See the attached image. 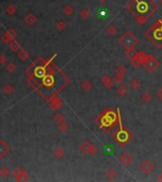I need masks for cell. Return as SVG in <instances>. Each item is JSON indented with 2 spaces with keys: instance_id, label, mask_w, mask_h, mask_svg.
<instances>
[{
  "instance_id": "1",
  "label": "cell",
  "mask_w": 162,
  "mask_h": 182,
  "mask_svg": "<svg viewBox=\"0 0 162 182\" xmlns=\"http://www.w3.org/2000/svg\"><path fill=\"white\" fill-rule=\"evenodd\" d=\"M127 10L139 24L143 25L150 16L156 12L158 5L153 0H131L127 4Z\"/></svg>"
},
{
  "instance_id": "2",
  "label": "cell",
  "mask_w": 162,
  "mask_h": 182,
  "mask_svg": "<svg viewBox=\"0 0 162 182\" xmlns=\"http://www.w3.org/2000/svg\"><path fill=\"white\" fill-rule=\"evenodd\" d=\"M118 121V114L115 112L113 108L110 107L105 109L102 114L98 116V118L95 120V123L99 126V128L103 129L105 133H109L116 127Z\"/></svg>"
},
{
  "instance_id": "3",
  "label": "cell",
  "mask_w": 162,
  "mask_h": 182,
  "mask_svg": "<svg viewBox=\"0 0 162 182\" xmlns=\"http://www.w3.org/2000/svg\"><path fill=\"white\" fill-rule=\"evenodd\" d=\"M118 118H119L120 129L117 130L112 135V137L120 146L123 147L125 144H127V143L133 139V134L129 131V129L126 128L125 126H123V124H122L121 120H120V109H118Z\"/></svg>"
},
{
  "instance_id": "4",
  "label": "cell",
  "mask_w": 162,
  "mask_h": 182,
  "mask_svg": "<svg viewBox=\"0 0 162 182\" xmlns=\"http://www.w3.org/2000/svg\"><path fill=\"white\" fill-rule=\"evenodd\" d=\"M118 41L120 43V45H121L122 47H123V48L125 49V51L135 48V47L137 45L138 42H139L138 39H137V37L130 30H126L124 33L119 38Z\"/></svg>"
},
{
  "instance_id": "5",
  "label": "cell",
  "mask_w": 162,
  "mask_h": 182,
  "mask_svg": "<svg viewBox=\"0 0 162 182\" xmlns=\"http://www.w3.org/2000/svg\"><path fill=\"white\" fill-rule=\"evenodd\" d=\"M160 65V63L159 61L155 58L154 56H152V55H149L148 54V58H147V61L145 62V64L142 65V67L146 69L148 72H154V71L158 68V67Z\"/></svg>"
},
{
  "instance_id": "6",
  "label": "cell",
  "mask_w": 162,
  "mask_h": 182,
  "mask_svg": "<svg viewBox=\"0 0 162 182\" xmlns=\"http://www.w3.org/2000/svg\"><path fill=\"white\" fill-rule=\"evenodd\" d=\"M80 150L85 154V155H96L98 154L99 150L98 148L92 143H90L88 140H85L82 144L80 145Z\"/></svg>"
},
{
  "instance_id": "7",
  "label": "cell",
  "mask_w": 162,
  "mask_h": 182,
  "mask_svg": "<svg viewBox=\"0 0 162 182\" xmlns=\"http://www.w3.org/2000/svg\"><path fill=\"white\" fill-rule=\"evenodd\" d=\"M13 175L14 176L16 181H29L30 180V176L27 175L26 171L24 169H22L21 167H16L13 171Z\"/></svg>"
},
{
  "instance_id": "8",
  "label": "cell",
  "mask_w": 162,
  "mask_h": 182,
  "mask_svg": "<svg viewBox=\"0 0 162 182\" xmlns=\"http://www.w3.org/2000/svg\"><path fill=\"white\" fill-rule=\"evenodd\" d=\"M119 161H120V163L122 165V166L128 167V166H130V165L133 163L134 157H133V156L131 155L129 152L124 151V152L122 153L121 155L119 157Z\"/></svg>"
},
{
  "instance_id": "9",
  "label": "cell",
  "mask_w": 162,
  "mask_h": 182,
  "mask_svg": "<svg viewBox=\"0 0 162 182\" xmlns=\"http://www.w3.org/2000/svg\"><path fill=\"white\" fill-rule=\"evenodd\" d=\"M139 168H140V170L145 175H150L155 169V164L151 160H149V159H146V160H144L139 165Z\"/></svg>"
},
{
  "instance_id": "10",
  "label": "cell",
  "mask_w": 162,
  "mask_h": 182,
  "mask_svg": "<svg viewBox=\"0 0 162 182\" xmlns=\"http://www.w3.org/2000/svg\"><path fill=\"white\" fill-rule=\"evenodd\" d=\"M10 148L8 143L3 140H0V158H3L6 157L10 153Z\"/></svg>"
},
{
  "instance_id": "11",
  "label": "cell",
  "mask_w": 162,
  "mask_h": 182,
  "mask_svg": "<svg viewBox=\"0 0 162 182\" xmlns=\"http://www.w3.org/2000/svg\"><path fill=\"white\" fill-rule=\"evenodd\" d=\"M100 81H102V82L104 85V86L107 88L108 90L112 89L113 86H114V82L113 80L110 78L109 76L107 75H103L102 78H100Z\"/></svg>"
},
{
  "instance_id": "12",
  "label": "cell",
  "mask_w": 162,
  "mask_h": 182,
  "mask_svg": "<svg viewBox=\"0 0 162 182\" xmlns=\"http://www.w3.org/2000/svg\"><path fill=\"white\" fill-rule=\"evenodd\" d=\"M8 45H9V48H10V51H12L13 52H18L19 51H20V49H21V44L17 41V40H13V41H10L9 44H8Z\"/></svg>"
},
{
  "instance_id": "13",
  "label": "cell",
  "mask_w": 162,
  "mask_h": 182,
  "mask_svg": "<svg viewBox=\"0 0 162 182\" xmlns=\"http://www.w3.org/2000/svg\"><path fill=\"white\" fill-rule=\"evenodd\" d=\"M63 104H64V103L62 102V100H60V99L57 98V99L52 100V102L49 103V105L52 110H58L63 106Z\"/></svg>"
},
{
  "instance_id": "14",
  "label": "cell",
  "mask_w": 162,
  "mask_h": 182,
  "mask_svg": "<svg viewBox=\"0 0 162 182\" xmlns=\"http://www.w3.org/2000/svg\"><path fill=\"white\" fill-rule=\"evenodd\" d=\"M34 75L37 78H44L46 75V67L45 65H41L34 69Z\"/></svg>"
},
{
  "instance_id": "15",
  "label": "cell",
  "mask_w": 162,
  "mask_h": 182,
  "mask_svg": "<svg viewBox=\"0 0 162 182\" xmlns=\"http://www.w3.org/2000/svg\"><path fill=\"white\" fill-rule=\"evenodd\" d=\"M25 22L30 26H33L37 22V16L33 13H29L25 17Z\"/></svg>"
},
{
  "instance_id": "16",
  "label": "cell",
  "mask_w": 162,
  "mask_h": 182,
  "mask_svg": "<svg viewBox=\"0 0 162 182\" xmlns=\"http://www.w3.org/2000/svg\"><path fill=\"white\" fill-rule=\"evenodd\" d=\"M43 84L48 86V87H50V86H52L53 84H54V79H53V77L51 75H48L46 76L45 75L44 77V79H43Z\"/></svg>"
},
{
  "instance_id": "17",
  "label": "cell",
  "mask_w": 162,
  "mask_h": 182,
  "mask_svg": "<svg viewBox=\"0 0 162 182\" xmlns=\"http://www.w3.org/2000/svg\"><path fill=\"white\" fill-rule=\"evenodd\" d=\"M75 9L71 6V5H65L63 8V13L66 16H71L72 14L74 13Z\"/></svg>"
},
{
  "instance_id": "18",
  "label": "cell",
  "mask_w": 162,
  "mask_h": 182,
  "mask_svg": "<svg viewBox=\"0 0 162 182\" xmlns=\"http://www.w3.org/2000/svg\"><path fill=\"white\" fill-rule=\"evenodd\" d=\"M117 93H118V95H120V97H124L128 94V88L126 85H120L118 89H117Z\"/></svg>"
},
{
  "instance_id": "19",
  "label": "cell",
  "mask_w": 162,
  "mask_h": 182,
  "mask_svg": "<svg viewBox=\"0 0 162 182\" xmlns=\"http://www.w3.org/2000/svg\"><path fill=\"white\" fill-rule=\"evenodd\" d=\"M18 58L22 61H27L30 58V53L26 49H20L18 51Z\"/></svg>"
},
{
  "instance_id": "20",
  "label": "cell",
  "mask_w": 162,
  "mask_h": 182,
  "mask_svg": "<svg viewBox=\"0 0 162 182\" xmlns=\"http://www.w3.org/2000/svg\"><path fill=\"white\" fill-rule=\"evenodd\" d=\"M105 175H106V178H108V179H114V178H116L117 176L119 175V173L117 172L116 170H114V169H109V170L106 171Z\"/></svg>"
},
{
  "instance_id": "21",
  "label": "cell",
  "mask_w": 162,
  "mask_h": 182,
  "mask_svg": "<svg viewBox=\"0 0 162 182\" xmlns=\"http://www.w3.org/2000/svg\"><path fill=\"white\" fill-rule=\"evenodd\" d=\"M129 85L131 87V89L133 90H137L139 87H140V82H139L137 78H134L130 81Z\"/></svg>"
},
{
  "instance_id": "22",
  "label": "cell",
  "mask_w": 162,
  "mask_h": 182,
  "mask_svg": "<svg viewBox=\"0 0 162 182\" xmlns=\"http://www.w3.org/2000/svg\"><path fill=\"white\" fill-rule=\"evenodd\" d=\"M81 88L83 90V91H85V92H88V91H90L91 90V88H92V84L89 81H83L82 82V85H81Z\"/></svg>"
},
{
  "instance_id": "23",
  "label": "cell",
  "mask_w": 162,
  "mask_h": 182,
  "mask_svg": "<svg viewBox=\"0 0 162 182\" xmlns=\"http://www.w3.org/2000/svg\"><path fill=\"white\" fill-rule=\"evenodd\" d=\"M10 171L8 167H1L0 168V178H7L8 176L10 175Z\"/></svg>"
},
{
  "instance_id": "24",
  "label": "cell",
  "mask_w": 162,
  "mask_h": 182,
  "mask_svg": "<svg viewBox=\"0 0 162 182\" xmlns=\"http://www.w3.org/2000/svg\"><path fill=\"white\" fill-rule=\"evenodd\" d=\"M90 15H91V13H90V10H89L88 9L86 8H83L81 12H80V16H81V18L82 19H88L89 17H90Z\"/></svg>"
},
{
  "instance_id": "25",
  "label": "cell",
  "mask_w": 162,
  "mask_h": 182,
  "mask_svg": "<svg viewBox=\"0 0 162 182\" xmlns=\"http://www.w3.org/2000/svg\"><path fill=\"white\" fill-rule=\"evenodd\" d=\"M54 154V157L58 158V159H61V158H63L65 157V151H64V149L62 148H57V149H55V151L53 152Z\"/></svg>"
},
{
  "instance_id": "26",
  "label": "cell",
  "mask_w": 162,
  "mask_h": 182,
  "mask_svg": "<svg viewBox=\"0 0 162 182\" xmlns=\"http://www.w3.org/2000/svg\"><path fill=\"white\" fill-rule=\"evenodd\" d=\"M5 35L8 36L10 39L13 41V40L15 39L16 36H17V33H16V31L13 29H9L6 32H5Z\"/></svg>"
},
{
  "instance_id": "27",
  "label": "cell",
  "mask_w": 162,
  "mask_h": 182,
  "mask_svg": "<svg viewBox=\"0 0 162 182\" xmlns=\"http://www.w3.org/2000/svg\"><path fill=\"white\" fill-rule=\"evenodd\" d=\"M65 116L62 114V113H57L56 115L54 116V118H53V120H54V121L55 123H56L57 124H60V123H64L65 121Z\"/></svg>"
},
{
  "instance_id": "28",
  "label": "cell",
  "mask_w": 162,
  "mask_h": 182,
  "mask_svg": "<svg viewBox=\"0 0 162 182\" xmlns=\"http://www.w3.org/2000/svg\"><path fill=\"white\" fill-rule=\"evenodd\" d=\"M112 80L114 82V84H116V85H121L122 82H123V80H124V77H123V75H120V74H117L116 73V75L113 77Z\"/></svg>"
},
{
  "instance_id": "29",
  "label": "cell",
  "mask_w": 162,
  "mask_h": 182,
  "mask_svg": "<svg viewBox=\"0 0 162 182\" xmlns=\"http://www.w3.org/2000/svg\"><path fill=\"white\" fill-rule=\"evenodd\" d=\"M137 51H136L135 48H132V49H128V51H126L125 52V55H126V57L128 59H133L134 57H136L137 56Z\"/></svg>"
},
{
  "instance_id": "30",
  "label": "cell",
  "mask_w": 162,
  "mask_h": 182,
  "mask_svg": "<svg viewBox=\"0 0 162 182\" xmlns=\"http://www.w3.org/2000/svg\"><path fill=\"white\" fill-rule=\"evenodd\" d=\"M106 32H107V34L113 36V35H115L117 33V32H118V29H117L115 26L110 25L109 27H107V29H106Z\"/></svg>"
},
{
  "instance_id": "31",
  "label": "cell",
  "mask_w": 162,
  "mask_h": 182,
  "mask_svg": "<svg viewBox=\"0 0 162 182\" xmlns=\"http://www.w3.org/2000/svg\"><path fill=\"white\" fill-rule=\"evenodd\" d=\"M141 99H142V101H143L144 103H150L151 101H152L153 97H152V95H151L150 92H145L144 94H142Z\"/></svg>"
},
{
  "instance_id": "32",
  "label": "cell",
  "mask_w": 162,
  "mask_h": 182,
  "mask_svg": "<svg viewBox=\"0 0 162 182\" xmlns=\"http://www.w3.org/2000/svg\"><path fill=\"white\" fill-rule=\"evenodd\" d=\"M127 72V69L126 68L124 67V65H119L118 68H116V73L117 74H120V75H125Z\"/></svg>"
},
{
  "instance_id": "33",
  "label": "cell",
  "mask_w": 162,
  "mask_h": 182,
  "mask_svg": "<svg viewBox=\"0 0 162 182\" xmlns=\"http://www.w3.org/2000/svg\"><path fill=\"white\" fill-rule=\"evenodd\" d=\"M69 129V125L66 123H60V124H58V130L60 131V132H66Z\"/></svg>"
},
{
  "instance_id": "34",
  "label": "cell",
  "mask_w": 162,
  "mask_h": 182,
  "mask_svg": "<svg viewBox=\"0 0 162 182\" xmlns=\"http://www.w3.org/2000/svg\"><path fill=\"white\" fill-rule=\"evenodd\" d=\"M130 61H131V65L135 68H138L139 67H141V64H140V62H139V60H138V58L137 56L134 57L133 59H131Z\"/></svg>"
},
{
  "instance_id": "35",
  "label": "cell",
  "mask_w": 162,
  "mask_h": 182,
  "mask_svg": "<svg viewBox=\"0 0 162 182\" xmlns=\"http://www.w3.org/2000/svg\"><path fill=\"white\" fill-rule=\"evenodd\" d=\"M13 90H14L13 86L10 85H6L4 86V92H5V94H7V95H10L13 92Z\"/></svg>"
},
{
  "instance_id": "36",
  "label": "cell",
  "mask_w": 162,
  "mask_h": 182,
  "mask_svg": "<svg viewBox=\"0 0 162 182\" xmlns=\"http://www.w3.org/2000/svg\"><path fill=\"white\" fill-rule=\"evenodd\" d=\"M6 13L9 15H13L16 13V9H15V7L13 6V5H10V6H8L7 9H6Z\"/></svg>"
},
{
  "instance_id": "37",
  "label": "cell",
  "mask_w": 162,
  "mask_h": 182,
  "mask_svg": "<svg viewBox=\"0 0 162 182\" xmlns=\"http://www.w3.org/2000/svg\"><path fill=\"white\" fill-rule=\"evenodd\" d=\"M6 69H7L8 72H10V73H13V71L16 69V65H15L13 63L10 62V63H9V64L6 65Z\"/></svg>"
},
{
  "instance_id": "38",
  "label": "cell",
  "mask_w": 162,
  "mask_h": 182,
  "mask_svg": "<svg viewBox=\"0 0 162 182\" xmlns=\"http://www.w3.org/2000/svg\"><path fill=\"white\" fill-rule=\"evenodd\" d=\"M65 27H66V25H65V23L64 21H59L58 23L56 24V29L59 31H63L65 29Z\"/></svg>"
},
{
  "instance_id": "39",
  "label": "cell",
  "mask_w": 162,
  "mask_h": 182,
  "mask_svg": "<svg viewBox=\"0 0 162 182\" xmlns=\"http://www.w3.org/2000/svg\"><path fill=\"white\" fill-rule=\"evenodd\" d=\"M7 61H8V59L6 57V55H5V54L0 55V65H5L7 63Z\"/></svg>"
},
{
  "instance_id": "40",
  "label": "cell",
  "mask_w": 162,
  "mask_h": 182,
  "mask_svg": "<svg viewBox=\"0 0 162 182\" xmlns=\"http://www.w3.org/2000/svg\"><path fill=\"white\" fill-rule=\"evenodd\" d=\"M1 39H2V42H3V43H5V44H9V43L10 42V41H12V40H10V38H9L8 36H6V35H5V34H4V35H3V36L1 37Z\"/></svg>"
},
{
  "instance_id": "41",
  "label": "cell",
  "mask_w": 162,
  "mask_h": 182,
  "mask_svg": "<svg viewBox=\"0 0 162 182\" xmlns=\"http://www.w3.org/2000/svg\"><path fill=\"white\" fill-rule=\"evenodd\" d=\"M156 97L158 98V100H159L160 102H162V86L159 88V90L156 92Z\"/></svg>"
},
{
  "instance_id": "42",
  "label": "cell",
  "mask_w": 162,
  "mask_h": 182,
  "mask_svg": "<svg viewBox=\"0 0 162 182\" xmlns=\"http://www.w3.org/2000/svg\"><path fill=\"white\" fill-rule=\"evenodd\" d=\"M156 181H158V182H162V173L159 175H158V178H156Z\"/></svg>"
},
{
  "instance_id": "43",
  "label": "cell",
  "mask_w": 162,
  "mask_h": 182,
  "mask_svg": "<svg viewBox=\"0 0 162 182\" xmlns=\"http://www.w3.org/2000/svg\"><path fill=\"white\" fill-rule=\"evenodd\" d=\"M99 2H102V3H104V2H106L107 1V0H98Z\"/></svg>"
},
{
  "instance_id": "44",
  "label": "cell",
  "mask_w": 162,
  "mask_h": 182,
  "mask_svg": "<svg viewBox=\"0 0 162 182\" xmlns=\"http://www.w3.org/2000/svg\"><path fill=\"white\" fill-rule=\"evenodd\" d=\"M159 1H160V4H161V6H162V0H159Z\"/></svg>"
}]
</instances>
